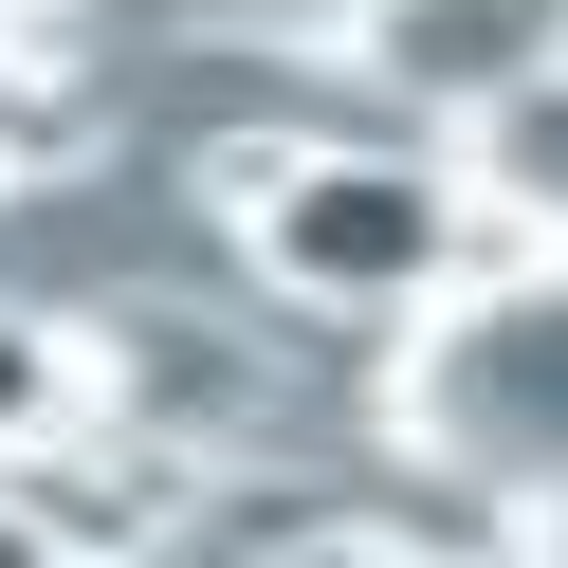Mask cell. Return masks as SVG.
Segmentation results:
<instances>
[{
	"mask_svg": "<svg viewBox=\"0 0 568 568\" xmlns=\"http://www.w3.org/2000/svg\"><path fill=\"white\" fill-rule=\"evenodd\" d=\"M458 221H477V202L422 148H294L239 202V239H257V275L294 312H440L458 294Z\"/></svg>",
	"mask_w": 568,
	"mask_h": 568,
	"instance_id": "obj_2",
	"label": "cell"
},
{
	"mask_svg": "<svg viewBox=\"0 0 568 568\" xmlns=\"http://www.w3.org/2000/svg\"><path fill=\"white\" fill-rule=\"evenodd\" d=\"M0 568H55V531H38V514H0Z\"/></svg>",
	"mask_w": 568,
	"mask_h": 568,
	"instance_id": "obj_7",
	"label": "cell"
},
{
	"mask_svg": "<svg viewBox=\"0 0 568 568\" xmlns=\"http://www.w3.org/2000/svg\"><path fill=\"white\" fill-rule=\"evenodd\" d=\"M348 568H514V550H422V531H385V550H348Z\"/></svg>",
	"mask_w": 568,
	"mask_h": 568,
	"instance_id": "obj_6",
	"label": "cell"
},
{
	"mask_svg": "<svg viewBox=\"0 0 568 568\" xmlns=\"http://www.w3.org/2000/svg\"><path fill=\"white\" fill-rule=\"evenodd\" d=\"M385 422H404L422 477L495 495V514H531V531H568V257L458 275V294L404 331Z\"/></svg>",
	"mask_w": 568,
	"mask_h": 568,
	"instance_id": "obj_1",
	"label": "cell"
},
{
	"mask_svg": "<svg viewBox=\"0 0 568 568\" xmlns=\"http://www.w3.org/2000/svg\"><path fill=\"white\" fill-rule=\"evenodd\" d=\"M348 55H367L404 111H531V92L568 74V0H348Z\"/></svg>",
	"mask_w": 568,
	"mask_h": 568,
	"instance_id": "obj_3",
	"label": "cell"
},
{
	"mask_svg": "<svg viewBox=\"0 0 568 568\" xmlns=\"http://www.w3.org/2000/svg\"><path fill=\"white\" fill-rule=\"evenodd\" d=\"M55 404H74V348L0 312V458H19V440H55Z\"/></svg>",
	"mask_w": 568,
	"mask_h": 568,
	"instance_id": "obj_5",
	"label": "cell"
},
{
	"mask_svg": "<svg viewBox=\"0 0 568 568\" xmlns=\"http://www.w3.org/2000/svg\"><path fill=\"white\" fill-rule=\"evenodd\" d=\"M495 202H531V221L568 239V74L531 92V111H495Z\"/></svg>",
	"mask_w": 568,
	"mask_h": 568,
	"instance_id": "obj_4",
	"label": "cell"
}]
</instances>
